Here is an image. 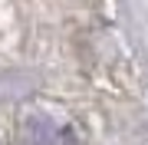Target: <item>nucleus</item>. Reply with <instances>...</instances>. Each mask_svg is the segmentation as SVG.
Listing matches in <instances>:
<instances>
[{
    "label": "nucleus",
    "mask_w": 148,
    "mask_h": 145,
    "mask_svg": "<svg viewBox=\"0 0 148 145\" xmlns=\"http://www.w3.org/2000/svg\"><path fill=\"white\" fill-rule=\"evenodd\" d=\"M27 145H76V139H73V132L63 129V125L36 115V119L27 122Z\"/></svg>",
    "instance_id": "nucleus-1"
}]
</instances>
